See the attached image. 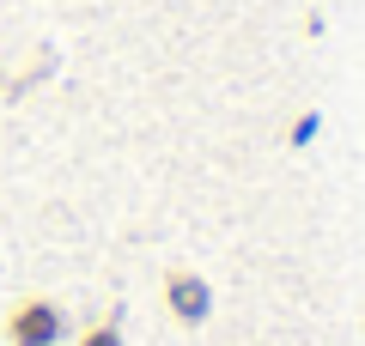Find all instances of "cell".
Instances as JSON below:
<instances>
[{
	"instance_id": "obj_4",
	"label": "cell",
	"mask_w": 365,
	"mask_h": 346,
	"mask_svg": "<svg viewBox=\"0 0 365 346\" xmlns=\"http://www.w3.org/2000/svg\"><path fill=\"white\" fill-rule=\"evenodd\" d=\"M311 134H317V115H304V122H292V128H287V140H292V146H304Z\"/></svg>"
},
{
	"instance_id": "obj_1",
	"label": "cell",
	"mask_w": 365,
	"mask_h": 346,
	"mask_svg": "<svg viewBox=\"0 0 365 346\" xmlns=\"http://www.w3.org/2000/svg\"><path fill=\"white\" fill-rule=\"evenodd\" d=\"M0 340L6 346H67V310L55 304V298L31 292V298H19V304L6 310Z\"/></svg>"
},
{
	"instance_id": "obj_3",
	"label": "cell",
	"mask_w": 365,
	"mask_h": 346,
	"mask_svg": "<svg viewBox=\"0 0 365 346\" xmlns=\"http://www.w3.org/2000/svg\"><path fill=\"white\" fill-rule=\"evenodd\" d=\"M67 346H122V328L116 322H86L79 334H67Z\"/></svg>"
},
{
	"instance_id": "obj_2",
	"label": "cell",
	"mask_w": 365,
	"mask_h": 346,
	"mask_svg": "<svg viewBox=\"0 0 365 346\" xmlns=\"http://www.w3.org/2000/svg\"><path fill=\"white\" fill-rule=\"evenodd\" d=\"M165 310L182 322V328H201L213 316V285L201 280L195 268H170L165 273Z\"/></svg>"
}]
</instances>
